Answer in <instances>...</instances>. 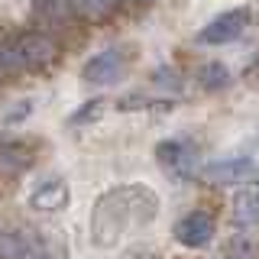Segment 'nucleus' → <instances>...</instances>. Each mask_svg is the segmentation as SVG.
Here are the masks:
<instances>
[{
	"label": "nucleus",
	"mask_w": 259,
	"mask_h": 259,
	"mask_svg": "<svg viewBox=\"0 0 259 259\" xmlns=\"http://www.w3.org/2000/svg\"><path fill=\"white\" fill-rule=\"evenodd\" d=\"M159 214V194L149 185H117L107 188L91 207V240L110 249L120 240L146 230Z\"/></svg>",
	"instance_id": "obj_1"
},
{
	"label": "nucleus",
	"mask_w": 259,
	"mask_h": 259,
	"mask_svg": "<svg viewBox=\"0 0 259 259\" xmlns=\"http://www.w3.org/2000/svg\"><path fill=\"white\" fill-rule=\"evenodd\" d=\"M59 49L46 32H23L0 49V62L7 71H42L55 62Z\"/></svg>",
	"instance_id": "obj_2"
},
{
	"label": "nucleus",
	"mask_w": 259,
	"mask_h": 259,
	"mask_svg": "<svg viewBox=\"0 0 259 259\" xmlns=\"http://www.w3.org/2000/svg\"><path fill=\"white\" fill-rule=\"evenodd\" d=\"M198 175L217 188H253L259 185V162L249 156H227L201 165Z\"/></svg>",
	"instance_id": "obj_3"
},
{
	"label": "nucleus",
	"mask_w": 259,
	"mask_h": 259,
	"mask_svg": "<svg viewBox=\"0 0 259 259\" xmlns=\"http://www.w3.org/2000/svg\"><path fill=\"white\" fill-rule=\"evenodd\" d=\"M249 23H253L249 7H233V10H224V13H217L214 20H207L204 26H201L198 42L201 46H230V42H237L243 32L249 29Z\"/></svg>",
	"instance_id": "obj_4"
},
{
	"label": "nucleus",
	"mask_w": 259,
	"mask_h": 259,
	"mask_svg": "<svg viewBox=\"0 0 259 259\" xmlns=\"http://www.w3.org/2000/svg\"><path fill=\"white\" fill-rule=\"evenodd\" d=\"M130 62H133V52L110 46L81 65V81L84 84H113V81H120L130 71Z\"/></svg>",
	"instance_id": "obj_5"
},
{
	"label": "nucleus",
	"mask_w": 259,
	"mask_h": 259,
	"mask_svg": "<svg viewBox=\"0 0 259 259\" xmlns=\"http://www.w3.org/2000/svg\"><path fill=\"white\" fill-rule=\"evenodd\" d=\"M156 162L159 168L175 182H185V178L198 175V149L188 140H162L156 143Z\"/></svg>",
	"instance_id": "obj_6"
},
{
	"label": "nucleus",
	"mask_w": 259,
	"mask_h": 259,
	"mask_svg": "<svg viewBox=\"0 0 259 259\" xmlns=\"http://www.w3.org/2000/svg\"><path fill=\"white\" fill-rule=\"evenodd\" d=\"M175 240L182 243V246H188V249H204L210 240H214V233H217V224H214V217L207 214V210H188V214L182 217V221L175 224Z\"/></svg>",
	"instance_id": "obj_7"
},
{
	"label": "nucleus",
	"mask_w": 259,
	"mask_h": 259,
	"mask_svg": "<svg viewBox=\"0 0 259 259\" xmlns=\"http://www.w3.org/2000/svg\"><path fill=\"white\" fill-rule=\"evenodd\" d=\"M29 207L39 210V214H55V210H65L71 204V188L65 178H46L36 188L29 191Z\"/></svg>",
	"instance_id": "obj_8"
},
{
	"label": "nucleus",
	"mask_w": 259,
	"mask_h": 259,
	"mask_svg": "<svg viewBox=\"0 0 259 259\" xmlns=\"http://www.w3.org/2000/svg\"><path fill=\"white\" fill-rule=\"evenodd\" d=\"M230 217L237 227H259V185L243 188L230 204Z\"/></svg>",
	"instance_id": "obj_9"
},
{
	"label": "nucleus",
	"mask_w": 259,
	"mask_h": 259,
	"mask_svg": "<svg viewBox=\"0 0 259 259\" xmlns=\"http://www.w3.org/2000/svg\"><path fill=\"white\" fill-rule=\"evenodd\" d=\"M29 165H32V146L29 143L13 140V143H4V146H0V172L23 175Z\"/></svg>",
	"instance_id": "obj_10"
},
{
	"label": "nucleus",
	"mask_w": 259,
	"mask_h": 259,
	"mask_svg": "<svg viewBox=\"0 0 259 259\" xmlns=\"http://www.w3.org/2000/svg\"><path fill=\"white\" fill-rule=\"evenodd\" d=\"M194 81H198L201 91H224L227 84H230V68H227L224 62H204L198 71H194Z\"/></svg>",
	"instance_id": "obj_11"
},
{
	"label": "nucleus",
	"mask_w": 259,
	"mask_h": 259,
	"mask_svg": "<svg viewBox=\"0 0 259 259\" xmlns=\"http://www.w3.org/2000/svg\"><path fill=\"white\" fill-rule=\"evenodd\" d=\"M156 107H175L168 97H152V94H143V91H133V94H123L117 97V110L120 113H133V110H156Z\"/></svg>",
	"instance_id": "obj_12"
},
{
	"label": "nucleus",
	"mask_w": 259,
	"mask_h": 259,
	"mask_svg": "<svg viewBox=\"0 0 259 259\" xmlns=\"http://www.w3.org/2000/svg\"><path fill=\"white\" fill-rule=\"evenodd\" d=\"M29 256V240L16 230L0 227V259H26Z\"/></svg>",
	"instance_id": "obj_13"
},
{
	"label": "nucleus",
	"mask_w": 259,
	"mask_h": 259,
	"mask_svg": "<svg viewBox=\"0 0 259 259\" xmlns=\"http://www.w3.org/2000/svg\"><path fill=\"white\" fill-rule=\"evenodd\" d=\"M104 107H107V101H104V97H91V101H84L75 113H71L68 123H71V126L94 123V120H101V117H104Z\"/></svg>",
	"instance_id": "obj_14"
},
{
	"label": "nucleus",
	"mask_w": 259,
	"mask_h": 259,
	"mask_svg": "<svg viewBox=\"0 0 259 259\" xmlns=\"http://www.w3.org/2000/svg\"><path fill=\"white\" fill-rule=\"evenodd\" d=\"M113 7H117V0H71V13L84 16V20H101Z\"/></svg>",
	"instance_id": "obj_15"
},
{
	"label": "nucleus",
	"mask_w": 259,
	"mask_h": 259,
	"mask_svg": "<svg viewBox=\"0 0 259 259\" xmlns=\"http://www.w3.org/2000/svg\"><path fill=\"white\" fill-rule=\"evenodd\" d=\"M29 113H32V101H29V97H26V101H16L13 107L4 113V126H16V123H23Z\"/></svg>",
	"instance_id": "obj_16"
},
{
	"label": "nucleus",
	"mask_w": 259,
	"mask_h": 259,
	"mask_svg": "<svg viewBox=\"0 0 259 259\" xmlns=\"http://www.w3.org/2000/svg\"><path fill=\"white\" fill-rule=\"evenodd\" d=\"M7 75V68H4V62H0V78H4Z\"/></svg>",
	"instance_id": "obj_17"
}]
</instances>
